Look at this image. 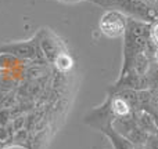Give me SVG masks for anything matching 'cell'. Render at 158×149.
<instances>
[{
  "label": "cell",
  "mask_w": 158,
  "mask_h": 149,
  "mask_svg": "<svg viewBox=\"0 0 158 149\" xmlns=\"http://www.w3.org/2000/svg\"><path fill=\"white\" fill-rule=\"evenodd\" d=\"M38 41L25 40V41H13V43L0 44V55H8L18 60H33L38 57Z\"/></svg>",
  "instance_id": "1"
},
{
  "label": "cell",
  "mask_w": 158,
  "mask_h": 149,
  "mask_svg": "<svg viewBox=\"0 0 158 149\" xmlns=\"http://www.w3.org/2000/svg\"><path fill=\"white\" fill-rule=\"evenodd\" d=\"M98 26L107 37H119L125 32V18L118 11H108L101 17Z\"/></svg>",
  "instance_id": "2"
},
{
  "label": "cell",
  "mask_w": 158,
  "mask_h": 149,
  "mask_svg": "<svg viewBox=\"0 0 158 149\" xmlns=\"http://www.w3.org/2000/svg\"><path fill=\"white\" fill-rule=\"evenodd\" d=\"M10 147H18L22 149H32V138H31V131L27 128L14 133L13 141Z\"/></svg>",
  "instance_id": "3"
},
{
  "label": "cell",
  "mask_w": 158,
  "mask_h": 149,
  "mask_svg": "<svg viewBox=\"0 0 158 149\" xmlns=\"http://www.w3.org/2000/svg\"><path fill=\"white\" fill-rule=\"evenodd\" d=\"M54 65L60 72H68L74 66V61H72V58L67 53H61L54 60Z\"/></svg>",
  "instance_id": "4"
},
{
  "label": "cell",
  "mask_w": 158,
  "mask_h": 149,
  "mask_svg": "<svg viewBox=\"0 0 158 149\" xmlns=\"http://www.w3.org/2000/svg\"><path fill=\"white\" fill-rule=\"evenodd\" d=\"M13 137H14V130H13V127H11V124L0 126V142H2L6 148H10Z\"/></svg>",
  "instance_id": "5"
},
{
  "label": "cell",
  "mask_w": 158,
  "mask_h": 149,
  "mask_svg": "<svg viewBox=\"0 0 158 149\" xmlns=\"http://www.w3.org/2000/svg\"><path fill=\"white\" fill-rule=\"evenodd\" d=\"M111 108H112V111H114V113L118 115V116H125V115L129 113L128 104L123 100H121V98H115V100L112 101Z\"/></svg>",
  "instance_id": "6"
},
{
  "label": "cell",
  "mask_w": 158,
  "mask_h": 149,
  "mask_svg": "<svg viewBox=\"0 0 158 149\" xmlns=\"http://www.w3.org/2000/svg\"><path fill=\"white\" fill-rule=\"evenodd\" d=\"M13 112L11 108H0V126H8L13 122Z\"/></svg>",
  "instance_id": "7"
},
{
  "label": "cell",
  "mask_w": 158,
  "mask_h": 149,
  "mask_svg": "<svg viewBox=\"0 0 158 149\" xmlns=\"http://www.w3.org/2000/svg\"><path fill=\"white\" fill-rule=\"evenodd\" d=\"M25 123H27V116H25L24 113H22V115H18L17 117H14L13 122H11V127H13L14 133H17V131L22 130V128H25Z\"/></svg>",
  "instance_id": "8"
},
{
  "label": "cell",
  "mask_w": 158,
  "mask_h": 149,
  "mask_svg": "<svg viewBox=\"0 0 158 149\" xmlns=\"http://www.w3.org/2000/svg\"><path fill=\"white\" fill-rule=\"evenodd\" d=\"M153 37L156 39V41L158 43V25H157L156 28H154V30H153Z\"/></svg>",
  "instance_id": "9"
},
{
  "label": "cell",
  "mask_w": 158,
  "mask_h": 149,
  "mask_svg": "<svg viewBox=\"0 0 158 149\" xmlns=\"http://www.w3.org/2000/svg\"><path fill=\"white\" fill-rule=\"evenodd\" d=\"M61 2H79V0H61Z\"/></svg>",
  "instance_id": "10"
},
{
  "label": "cell",
  "mask_w": 158,
  "mask_h": 149,
  "mask_svg": "<svg viewBox=\"0 0 158 149\" xmlns=\"http://www.w3.org/2000/svg\"><path fill=\"white\" fill-rule=\"evenodd\" d=\"M156 60L158 61V50H157V51H156Z\"/></svg>",
  "instance_id": "11"
}]
</instances>
